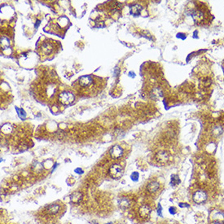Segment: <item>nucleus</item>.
<instances>
[{"label": "nucleus", "mask_w": 224, "mask_h": 224, "mask_svg": "<svg viewBox=\"0 0 224 224\" xmlns=\"http://www.w3.org/2000/svg\"><path fill=\"white\" fill-rule=\"evenodd\" d=\"M59 101L64 105H69L74 101V95L70 92L64 91L59 95Z\"/></svg>", "instance_id": "nucleus-1"}, {"label": "nucleus", "mask_w": 224, "mask_h": 224, "mask_svg": "<svg viewBox=\"0 0 224 224\" xmlns=\"http://www.w3.org/2000/svg\"><path fill=\"white\" fill-rule=\"evenodd\" d=\"M123 174V170L122 166L118 164L112 165L108 170V174L114 179H119Z\"/></svg>", "instance_id": "nucleus-2"}, {"label": "nucleus", "mask_w": 224, "mask_h": 224, "mask_svg": "<svg viewBox=\"0 0 224 224\" xmlns=\"http://www.w3.org/2000/svg\"><path fill=\"white\" fill-rule=\"evenodd\" d=\"M192 199L196 204H202L207 200V194L204 191H197L193 194Z\"/></svg>", "instance_id": "nucleus-3"}, {"label": "nucleus", "mask_w": 224, "mask_h": 224, "mask_svg": "<svg viewBox=\"0 0 224 224\" xmlns=\"http://www.w3.org/2000/svg\"><path fill=\"white\" fill-rule=\"evenodd\" d=\"M186 14L192 17L193 20L196 23L201 21L204 19V14L201 11H197V10H189L186 12Z\"/></svg>", "instance_id": "nucleus-4"}, {"label": "nucleus", "mask_w": 224, "mask_h": 224, "mask_svg": "<svg viewBox=\"0 0 224 224\" xmlns=\"http://www.w3.org/2000/svg\"><path fill=\"white\" fill-rule=\"evenodd\" d=\"M111 157L113 159H119L123 155V149L118 145L114 146L109 151Z\"/></svg>", "instance_id": "nucleus-5"}, {"label": "nucleus", "mask_w": 224, "mask_h": 224, "mask_svg": "<svg viewBox=\"0 0 224 224\" xmlns=\"http://www.w3.org/2000/svg\"><path fill=\"white\" fill-rule=\"evenodd\" d=\"M155 159L157 163L161 165H164L167 163L169 161V155L166 152H158L155 156Z\"/></svg>", "instance_id": "nucleus-6"}, {"label": "nucleus", "mask_w": 224, "mask_h": 224, "mask_svg": "<svg viewBox=\"0 0 224 224\" xmlns=\"http://www.w3.org/2000/svg\"><path fill=\"white\" fill-rule=\"evenodd\" d=\"M211 219L217 224H222L224 222V213L221 211H213L211 214Z\"/></svg>", "instance_id": "nucleus-7"}, {"label": "nucleus", "mask_w": 224, "mask_h": 224, "mask_svg": "<svg viewBox=\"0 0 224 224\" xmlns=\"http://www.w3.org/2000/svg\"><path fill=\"white\" fill-rule=\"evenodd\" d=\"M53 48H54V47H53V44L48 41H46L44 43L42 44L41 46V51L43 52L44 55H49L51 54L52 51H53Z\"/></svg>", "instance_id": "nucleus-8"}, {"label": "nucleus", "mask_w": 224, "mask_h": 224, "mask_svg": "<svg viewBox=\"0 0 224 224\" xmlns=\"http://www.w3.org/2000/svg\"><path fill=\"white\" fill-rule=\"evenodd\" d=\"M151 209L148 204H143L139 209V214L143 219H146L150 215Z\"/></svg>", "instance_id": "nucleus-9"}, {"label": "nucleus", "mask_w": 224, "mask_h": 224, "mask_svg": "<svg viewBox=\"0 0 224 224\" xmlns=\"http://www.w3.org/2000/svg\"><path fill=\"white\" fill-rule=\"evenodd\" d=\"M69 199H70V201L73 204H79L82 200V193L81 192H78V191L74 192V193H72L70 195Z\"/></svg>", "instance_id": "nucleus-10"}, {"label": "nucleus", "mask_w": 224, "mask_h": 224, "mask_svg": "<svg viewBox=\"0 0 224 224\" xmlns=\"http://www.w3.org/2000/svg\"><path fill=\"white\" fill-rule=\"evenodd\" d=\"M118 204L122 210H126L131 205V201L127 197H122L118 201Z\"/></svg>", "instance_id": "nucleus-11"}, {"label": "nucleus", "mask_w": 224, "mask_h": 224, "mask_svg": "<svg viewBox=\"0 0 224 224\" xmlns=\"http://www.w3.org/2000/svg\"><path fill=\"white\" fill-rule=\"evenodd\" d=\"M60 206L58 204H50L49 206H47L46 211L50 215H54V214H56L60 211Z\"/></svg>", "instance_id": "nucleus-12"}, {"label": "nucleus", "mask_w": 224, "mask_h": 224, "mask_svg": "<svg viewBox=\"0 0 224 224\" xmlns=\"http://www.w3.org/2000/svg\"><path fill=\"white\" fill-rule=\"evenodd\" d=\"M93 82V79L91 78V76H82L80 77L79 79V84L82 86L86 87L91 85Z\"/></svg>", "instance_id": "nucleus-13"}, {"label": "nucleus", "mask_w": 224, "mask_h": 224, "mask_svg": "<svg viewBox=\"0 0 224 224\" xmlns=\"http://www.w3.org/2000/svg\"><path fill=\"white\" fill-rule=\"evenodd\" d=\"M159 187H160V183H159L158 182L153 181L151 182V183H149L148 184V186H147V190H148V192L154 193L158 190Z\"/></svg>", "instance_id": "nucleus-14"}, {"label": "nucleus", "mask_w": 224, "mask_h": 224, "mask_svg": "<svg viewBox=\"0 0 224 224\" xmlns=\"http://www.w3.org/2000/svg\"><path fill=\"white\" fill-rule=\"evenodd\" d=\"M151 98L155 100H157L162 97V91L160 88H154L153 91H151Z\"/></svg>", "instance_id": "nucleus-15"}, {"label": "nucleus", "mask_w": 224, "mask_h": 224, "mask_svg": "<svg viewBox=\"0 0 224 224\" xmlns=\"http://www.w3.org/2000/svg\"><path fill=\"white\" fill-rule=\"evenodd\" d=\"M142 11V7L139 4H135L131 7V14L133 16H139Z\"/></svg>", "instance_id": "nucleus-16"}, {"label": "nucleus", "mask_w": 224, "mask_h": 224, "mask_svg": "<svg viewBox=\"0 0 224 224\" xmlns=\"http://www.w3.org/2000/svg\"><path fill=\"white\" fill-rule=\"evenodd\" d=\"M223 132V129L222 126H214L213 128H212V130H211V134H212V135L215 137H218L219 135H221L222 134Z\"/></svg>", "instance_id": "nucleus-17"}, {"label": "nucleus", "mask_w": 224, "mask_h": 224, "mask_svg": "<svg viewBox=\"0 0 224 224\" xmlns=\"http://www.w3.org/2000/svg\"><path fill=\"white\" fill-rule=\"evenodd\" d=\"M32 169H33V170H34L35 173H41L43 169V164H42V163H40L38 162H34L33 166H32Z\"/></svg>", "instance_id": "nucleus-18"}, {"label": "nucleus", "mask_w": 224, "mask_h": 224, "mask_svg": "<svg viewBox=\"0 0 224 224\" xmlns=\"http://www.w3.org/2000/svg\"><path fill=\"white\" fill-rule=\"evenodd\" d=\"M180 183V179L177 174H172L170 179V185L173 187H176Z\"/></svg>", "instance_id": "nucleus-19"}, {"label": "nucleus", "mask_w": 224, "mask_h": 224, "mask_svg": "<svg viewBox=\"0 0 224 224\" xmlns=\"http://www.w3.org/2000/svg\"><path fill=\"white\" fill-rule=\"evenodd\" d=\"M9 47H10V42L8 38L5 37L1 38V48L5 50L8 48Z\"/></svg>", "instance_id": "nucleus-20"}, {"label": "nucleus", "mask_w": 224, "mask_h": 224, "mask_svg": "<svg viewBox=\"0 0 224 224\" xmlns=\"http://www.w3.org/2000/svg\"><path fill=\"white\" fill-rule=\"evenodd\" d=\"M68 19H67L66 17H60V19H59V20H58V24H59L61 27H65V26L68 25Z\"/></svg>", "instance_id": "nucleus-21"}, {"label": "nucleus", "mask_w": 224, "mask_h": 224, "mask_svg": "<svg viewBox=\"0 0 224 224\" xmlns=\"http://www.w3.org/2000/svg\"><path fill=\"white\" fill-rule=\"evenodd\" d=\"M12 131V127L9 124H5L2 127V131H3L4 134H10Z\"/></svg>", "instance_id": "nucleus-22"}, {"label": "nucleus", "mask_w": 224, "mask_h": 224, "mask_svg": "<svg viewBox=\"0 0 224 224\" xmlns=\"http://www.w3.org/2000/svg\"><path fill=\"white\" fill-rule=\"evenodd\" d=\"M139 174L138 172H133V174H131V179L133 180V181H138V179H139Z\"/></svg>", "instance_id": "nucleus-23"}, {"label": "nucleus", "mask_w": 224, "mask_h": 224, "mask_svg": "<svg viewBox=\"0 0 224 224\" xmlns=\"http://www.w3.org/2000/svg\"><path fill=\"white\" fill-rule=\"evenodd\" d=\"M156 212H157V214H158V216H160V217H163V215H162V204H160L159 203L158 204H157V209H156Z\"/></svg>", "instance_id": "nucleus-24"}, {"label": "nucleus", "mask_w": 224, "mask_h": 224, "mask_svg": "<svg viewBox=\"0 0 224 224\" xmlns=\"http://www.w3.org/2000/svg\"><path fill=\"white\" fill-rule=\"evenodd\" d=\"M169 212H170V214L174 215V214H175V213H177V210H176V208L174 207H170V209H169Z\"/></svg>", "instance_id": "nucleus-25"}, {"label": "nucleus", "mask_w": 224, "mask_h": 224, "mask_svg": "<svg viewBox=\"0 0 224 224\" xmlns=\"http://www.w3.org/2000/svg\"><path fill=\"white\" fill-rule=\"evenodd\" d=\"M179 207H181V208H188V207H190V205L188 204H187V203H179Z\"/></svg>", "instance_id": "nucleus-26"}, {"label": "nucleus", "mask_w": 224, "mask_h": 224, "mask_svg": "<svg viewBox=\"0 0 224 224\" xmlns=\"http://www.w3.org/2000/svg\"><path fill=\"white\" fill-rule=\"evenodd\" d=\"M177 38H181V39L184 40L186 38V35L184 34H177Z\"/></svg>", "instance_id": "nucleus-27"}, {"label": "nucleus", "mask_w": 224, "mask_h": 224, "mask_svg": "<svg viewBox=\"0 0 224 224\" xmlns=\"http://www.w3.org/2000/svg\"><path fill=\"white\" fill-rule=\"evenodd\" d=\"M75 172L77 174H82L83 173V171H82V170H81L80 168H77L76 170H75Z\"/></svg>", "instance_id": "nucleus-28"}, {"label": "nucleus", "mask_w": 224, "mask_h": 224, "mask_svg": "<svg viewBox=\"0 0 224 224\" xmlns=\"http://www.w3.org/2000/svg\"><path fill=\"white\" fill-rule=\"evenodd\" d=\"M106 224H113V222H108V223H106Z\"/></svg>", "instance_id": "nucleus-29"}, {"label": "nucleus", "mask_w": 224, "mask_h": 224, "mask_svg": "<svg viewBox=\"0 0 224 224\" xmlns=\"http://www.w3.org/2000/svg\"><path fill=\"white\" fill-rule=\"evenodd\" d=\"M167 224H174V223H167Z\"/></svg>", "instance_id": "nucleus-30"}]
</instances>
